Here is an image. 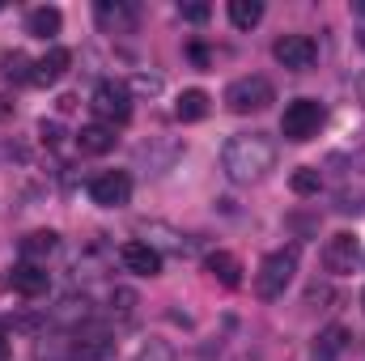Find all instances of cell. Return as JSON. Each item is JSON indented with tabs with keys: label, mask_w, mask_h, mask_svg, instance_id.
I'll list each match as a JSON object with an SVG mask.
<instances>
[{
	"label": "cell",
	"mask_w": 365,
	"mask_h": 361,
	"mask_svg": "<svg viewBox=\"0 0 365 361\" xmlns=\"http://www.w3.org/2000/svg\"><path fill=\"white\" fill-rule=\"evenodd\" d=\"M272 56H276V64H284L293 73H310L319 64V43L310 34H280L272 43Z\"/></svg>",
	"instance_id": "cell-6"
},
{
	"label": "cell",
	"mask_w": 365,
	"mask_h": 361,
	"mask_svg": "<svg viewBox=\"0 0 365 361\" xmlns=\"http://www.w3.org/2000/svg\"><path fill=\"white\" fill-rule=\"evenodd\" d=\"M93 17H98V26L106 34H128L136 26V4H128V0H98Z\"/></svg>",
	"instance_id": "cell-10"
},
{
	"label": "cell",
	"mask_w": 365,
	"mask_h": 361,
	"mask_svg": "<svg viewBox=\"0 0 365 361\" xmlns=\"http://www.w3.org/2000/svg\"><path fill=\"white\" fill-rule=\"evenodd\" d=\"M276 102V90L268 77H238L225 86V106L234 115H251V111H268Z\"/></svg>",
	"instance_id": "cell-3"
},
{
	"label": "cell",
	"mask_w": 365,
	"mask_h": 361,
	"mask_svg": "<svg viewBox=\"0 0 365 361\" xmlns=\"http://www.w3.org/2000/svg\"><path fill=\"white\" fill-rule=\"evenodd\" d=\"M68 361H115V340L98 327H77L68 340Z\"/></svg>",
	"instance_id": "cell-7"
},
{
	"label": "cell",
	"mask_w": 365,
	"mask_h": 361,
	"mask_svg": "<svg viewBox=\"0 0 365 361\" xmlns=\"http://www.w3.org/2000/svg\"><path fill=\"white\" fill-rule=\"evenodd\" d=\"M119 260H123V268L136 272V276H158L162 272V251H153L149 243H123V251H119Z\"/></svg>",
	"instance_id": "cell-11"
},
{
	"label": "cell",
	"mask_w": 365,
	"mask_h": 361,
	"mask_svg": "<svg viewBox=\"0 0 365 361\" xmlns=\"http://www.w3.org/2000/svg\"><path fill=\"white\" fill-rule=\"evenodd\" d=\"M289 187H293L297 195H319V187H323V175H319L314 166H302V171H293Z\"/></svg>",
	"instance_id": "cell-22"
},
{
	"label": "cell",
	"mask_w": 365,
	"mask_h": 361,
	"mask_svg": "<svg viewBox=\"0 0 365 361\" xmlns=\"http://www.w3.org/2000/svg\"><path fill=\"white\" fill-rule=\"evenodd\" d=\"M60 26H64V17H60V9H51V4H43V9H30V17H26V34L30 39H56L60 34Z\"/></svg>",
	"instance_id": "cell-16"
},
{
	"label": "cell",
	"mask_w": 365,
	"mask_h": 361,
	"mask_svg": "<svg viewBox=\"0 0 365 361\" xmlns=\"http://www.w3.org/2000/svg\"><path fill=\"white\" fill-rule=\"evenodd\" d=\"M230 21L238 30H255L264 21V4L259 0H230Z\"/></svg>",
	"instance_id": "cell-20"
},
{
	"label": "cell",
	"mask_w": 365,
	"mask_h": 361,
	"mask_svg": "<svg viewBox=\"0 0 365 361\" xmlns=\"http://www.w3.org/2000/svg\"><path fill=\"white\" fill-rule=\"evenodd\" d=\"M106 310H110L115 319H132V310H136V293H132V289H110Z\"/></svg>",
	"instance_id": "cell-23"
},
{
	"label": "cell",
	"mask_w": 365,
	"mask_h": 361,
	"mask_svg": "<svg viewBox=\"0 0 365 361\" xmlns=\"http://www.w3.org/2000/svg\"><path fill=\"white\" fill-rule=\"evenodd\" d=\"M361 47H365V34H361Z\"/></svg>",
	"instance_id": "cell-31"
},
{
	"label": "cell",
	"mask_w": 365,
	"mask_h": 361,
	"mask_svg": "<svg viewBox=\"0 0 365 361\" xmlns=\"http://www.w3.org/2000/svg\"><path fill=\"white\" fill-rule=\"evenodd\" d=\"M357 260H361V247H357L353 234H331V238H327V247H323V268L331 272V276H349V272L357 268Z\"/></svg>",
	"instance_id": "cell-9"
},
{
	"label": "cell",
	"mask_w": 365,
	"mask_h": 361,
	"mask_svg": "<svg viewBox=\"0 0 365 361\" xmlns=\"http://www.w3.org/2000/svg\"><path fill=\"white\" fill-rule=\"evenodd\" d=\"M179 13L187 17V21H208V13H212V9H208L204 0H187V4H179Z\"/></svg>",
	"instance_id": "cell-25"
},
{
	"label": "cell",
	"mask_w": 365,
	"mask_h": 361,
	"mask_svg": "<svg viewBox=\"0 0 365 361\" xmlns=\"http://www.w3.org/2000/svg\"><path fill=\"white\" fill-rule=\"evenodd\" d=\"M9 115H13V102H9V98L0 93V119H9Z\"/></svg>",
	"instance_id": "cell-28"
},
{
	"label": "cell",
	"mask_w": 365,
	"mask_h": 361,
	"mask_svg": "<svg viewBox=\"0 0 365 361\" xmlns=\"http://www.w3.org/2000/svg\"><path fill=\"white\" fill-rule=\"evenodd\" d=\"M68 64H73V51L68 47H51L43 60H34V86H56L64 73H68Z\"/></svg>",
	"instance_id": "cell-13"
},
{
	"label": "cell",
	"mask_w": 365,
	"mask_h": 361,
	"mask_svg": "<svg viewBox=\"0 0 365 361\" xmlns=\"http://www.w3.org/2000/svg\"><path fill=\"white\" fill-rule=\"evenodd\" d=\"M0 73H4L9 81H30V77H34V64H30L21 51H4V56H0Z\"/></svg>",
	"instance_id": "cell-21"
},
{
	"label": "cell",
	"mask_w": 365,
	"mask_h": 361,
	"mask_svg": "<svg viewBox=\"0 0 365 361\" xmlns=\"http://www.w3.org/2000/svg\"><path fill=\"white\" fill-rule=\"evenodd\" d=\"M128 90H136V93H158V90H162V81H158V77H149V73H140V77H136Z\"/></svg>",
	"instance_id": "cell-26"
},
{
	"label": "cell",
	"mask_w": 365,
	"mask_h": 361,
	"mask_svg": "<svg viewBox=\"0 0 365 361\" xmlns=\"http://www.w3.org/2000/svg\"><path fill=\"white\" fill-rule=\"evenodd\" d=\"M0 361H9V340L0 336Z\"/></svg>",
	"instance_id": "cell-30"
},
{
	"label": "cell",
	"mask_w": 365,
	"mask_h": 361,
	"mask_svg": "<svg viewBox=\"0 0 365 361\" xmlns=\"http://www.w3.org/2000/svg\"><path fill=\"white\" fill-rule=\"evenodd\" d=\"M115 128L110 123H86L81 132H77V149L81 153H90V158H102V153H110L115 149Z\"/></svg>",
	"instance_id": "cell-14"
},
{
	"label": "cell",
	"mask_w": 365,
	"mask_h": 361,
	"mask_svg": "<svg viewBox=\"0 0 365 361\" xmlns=\"http://www.w3.org/2000/svg\"><path fill=\"white\" fill-rule=\"evenodd\" d=\"M276 162V145L264 132H238L225 141V153H221V166L234 183H255L272 171Z\"/></svg>",
	"instance_id": "cell-1"
},
{
	"label": "cell",
	"mask_w": 365,
	"mask_h": 361,
	"mask_svg": "<svg viewBox=\"0 0 365 361\" xmlns=\"http://www.w3.org/2000/svg\"><path fill=\"white\" fill-rule=\"evenodd\" d=\"M344 349H349V327L331 323V327H323V332L314 336V345H310V357H314V361H336Z\"/></svg>",
	"instance_id": "cell-15"
},
{
	"label": "cell",
	"mask_w": 365,
	"mask_h": 361,
	"mask_svg": "<svg viewBox=\"0 0 365 361\" xmlns=\"http://www.w3.org/2000/svg\"><path fill=\"white\" fill-rule=\"evenodd\" d=\"M90 200L98 208H123V204L132 200V179H128L123 171H102V175H93V183H90Z\"/></svg>",
	"instance_id": "cell-8"
},
{
	"label": "cell",
	"mask_w": 365,
	"mask_h": 361,
	"mask_svg": "<svg viewBox=\"0 0 365 361\" xmlns=\"http://www.w3.org/2000/svg\"><path fill=\"white\" fill-rule=\"evenodd\" d=\"M323 119H327V111H323V102H314V98H297V102H289V106H284V119H280V132H284V141H293V145H302V141H310V136H319V128H323Z\"/></svg>",
	"instance_id": "cell-2"
},
{
	"label": "cell",
	"mask_w": 365,
	"mask_h": 361,
	"mask_svg": "<svg viewBox=\"0 0 365 361\" xmlns=\"http://www.w3.org/2000/svg\"><path fill=\"white\" fill-rule=\"evenodd\" d=\"M38 136H43V145H60V141H64V132H60V123H47V119L38 123Z\"/></svg>",
	"instance_id": "cell-27"
},
{
	"label": "cell",
	"mask_w": 365,
	"mask_h": 361,
	"mask_svg": "<svg viewBox=\"0 0 365 361\" xmlns=\"http://www.w3.org/2000/svg\"><path fill=\"white\" fill-rule=\"evenodd\" d=\"M357 102H361V106H365V73H361V77H357Z\"/></svg>",
	"instance_id": "cell-29"
},
{
	"label": "cell",
	"mask_w": 365,
	"mask_h": 361,
	"mask_svg": "<svg viewBox=\"0 0 365 361\" xmlns=\"http://www.w3.org/2000/svg\"><path fill=\"white\" fill-rule=\"evenodd\" d=\"M136 361H175V349H170L166 340H149V345L136 353Z\"/></svg>",
	"instance_id": "cell-24"
},
{
	"label": "cell",
	"mask_w": 365,
	"mask_h": 361,
	"mask_svg": "<svg viewBox=\"0 0 365 361\" xmlns=\"http://www.w3.org/2000/svg\"><path fill=\"white\" fill-rule=\"evenodd\" d=\"M175 115H179L182 123L204 119V115H208V93H204V90H182L179 102H175Z\"/></svg>",
	"instance_id": "cell-19"
},
{
	"label": "cell",
	"mask_w": 365,
	"mask_h": 361,
	"mask_svg": "<svg viewBox=\"0 0 365 361\" xmlns=\"http://www.w3.org/2000/svg\"><path fill=\"white\" fill-rule=\"evenodd\" d=\"M0 9H4V4H0Z\"/></svg>",
	"instance_id": "cell-33"
},
{
	"label": "cell",
	"mask_w": 365,
	"mask_h": 361,
	"mask_svg": "<svg viewBox=\"0 0 365 361\" xmlns=\"http://www.w3.org/2000/svg\"><path fill=\"white\" fill-rule=\"evenodd\" d=\"M56 247H60V234H56V230H34V234H26V238H21V260L43 264Z\"/></svg>",
	"instance_id": "cell-18"
},
{
	"label": "cell",
	"mask_w": 365,
	"mask_h": 361,
	"mask_svg": "<svg viewBox=\"0 0 365 361\" xmlns=\"http://www.w3.org/2000/svg\"><path fill=\"white\" fill-rule=\"evenodd\" d=\"M204 268H208L212 280H221L225 289H238V285H242V264H238L230 251H212V255L204 260Z\"/></svg>",
	"instance_id": "cell-17"
},
{
	"label": "cell",
	"mask_w": 365,
	"mask_h": 361,
	"mask_svg": "<svg viewBox=\"0 0 365 361\" xmlns=\"http://www.w3.org/2000/svg\"><path fill=\"white\" fill-rule=\"evenodd\" d=\"M90 106L98 115V123H128L132 119V90L123 81H98L90 93Z\"/></svg>",
	"instance_id": "cell-4"
},
{
	"label": "cell",
	"mask_w": 365,
	"mask_h": 361,
	"mask_svg": "<svg viewBox=\"0 0 365 361\" xmlns=\"http://www.w3.org/2000/svg\"><path fill=\"white\" fill-rule=\"evenodd\" d=\"M13 289H17L21 298H38V293H47V289H51V272H47V264H30V260H21V264L13 268Z\"/></svg>",
	"instance_id": "cell-12"
},
{
	"label": "cell",
	"mask_w": 365,
	"mask_h": 361,
	"mask_svg": "<svg viewBox=\"0 0 365 361\" xmlns=\"http://www.w3.org/2000/svg\"><path fill=\"white\" fill-rule=\"evenodd\" d=\"M361 306H365V298H361Z\"/></svg>",
	"instance_id": "cell-32"
},
{
	"label": "cell",
	"mask_w": 365,
	"mask_h": 361,
	"mask_svg": "<svg viewBox=\"0 0 365 361\" xmlns=\"http://www.w3.org/2000/svg\"><path fill=\"white\" fill-rule=\"evenodd\" d=\"M293 272H297V251H293V247H289V251H272V255L259 264V272H255V293H259L264 302L280 298V293L289 289Z\"/></svg>",
	"instance_id": "cell-5"
}]
</instances>
